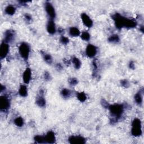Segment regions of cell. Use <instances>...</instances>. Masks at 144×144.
<instances>
[{
  "label": "cell",
  "mask_w": 144,
  "mask_h": 144,
  "mask_svg": "<svg viewBox=\"0 0 144 144\" xmlns=\"http://www.w3.org/2000/svg\"><path fill=\"white\" fill-rule=\"evenodd\" d=\"M112 116L117 118H120L123 113L124 108L123 105L120 104H114L108 106Z\"/></svg>",
  "instance_id": "obj_1"
},
{
  "label": "cell",
  "mask_w": 144,
  "mask_h": 144,
  "mask_svg": "<svg viewBox=\"0 0 144 144\" xmlns=\"http://www.w3.org/2000/svg\"><path fill=\"white\" fill-rule=\"evenodd\" d=\"M132 128L131 132L132 134L135 136H140L142 134L141 123L139 119H135L132 122Z\"/></svg>",
  "instance_id": "obj_2"
},
{
  "label": "cell",
  "mask_w": 144,
  "mask_h": 144,
  "mask_svg": "<svg viewBox=\"0 0 144 144\" xmlns=\"http://www.w3.org/2000/svg\"><path fill=\"white\" fill-rule=\"evenodd\" d=\"M30 53V47L25 43H22L19 47V53L23 58L27 60Z\"/></svg>",
  "instance_id": "obj_3"
},
{
  "label": "cell",
  "mask_w": 144,
  "mask_h": 144,
  "mask_svg": "<svg viewBox=\"0 0 144 144\" xmlns=\"http://www.w3.org/2000/svg\"><path fill=\"white\" fill-rule=\"evenodd\" d=\"M113 19L114 20L115 23H116L117 28L120 29L123 27H125L126 18H123L119 14H116V15L113 16Z\"/></svg>",
  "instance_id": "obj_4"
},
{
  "label": "cell",
  "mask_w": 144,
  "mask_h": 144,
  "mask_svg": "<svg viewBox=\"0 0 144 144\" xmlns=\"http://www.w3.org/2000/svg\"><path fill=\"white\" fill-rule=\"evenodd\" d=\"M10 106L9 100L6 96H1L0 98V109L1 110H6Z\"/></svg>",
  "instance_id": "obj_5"
},
{
  "label": "cell",
  "mask_w": 144,
  "mask_h": 144,
  "mask_svg": "<svg viewBox=\"0 0 144 144\" xmlns=\"http://www.w3.org/2000/svg\"><path fill=\"white\" fill-rule=\"evenodd\" d=\"M9 50V46L8 44L6 42H3L1 44V48H0V56L1 59H4L7 56Z\"/></svg>",
  "instance_id": "obj_6"
},
{
  "label": "cell",
  "mask_w": 144,
  "mask_h": 144,
  "mask_svg": "<svg viewBox=\"0 0 144 144\" xmlns=\"http://www.w3.org/2000/svg\"><path fill=\"white\" fill-rule=\"evenodd\" d=\"M45 8L46 11L48 15V16L50 17L51 19L55 18V17L56 16L55 11V8L50 3H46L45 5Z\"/></svg>",
  "instance_id": "obj_7"
},
{
  "label": "cell",
  "mask_w": 144,
  "mask_h": 144,
  "mask_svg": "<svg viewBox=\"0 0 144 144\" xmlns=\"http://www.w3.org/2000/svg\"><path fill=\"white\" fill-rule=\"evenodd\" d=\"M86 54L90 57H93L96 55L97 49L95 46L92 45H88L86 48Z\"/></svg>",
  "instance_id": "obj_8"
},
{
  "label": "cell",
  "mask_w": 144,
  "mask_h": 144,
  "mask_svg": "<svg viewBox=\"0 0 144 144\" xmlns=\"http://www.w3.org/2000/svg\"><path fill=\"white\" fill-rule=\"evenodd\" d=\"M69 141L70 143L74 144H83L86 142L85 139L81 136H71Z\"/></svg>",
  "instance_id": "obj_9"
},
{
  "label": "cell",
  "mask_w": 144,
  "mask_h": 144,
  "mask_svg": "<svg viewBox=\"0 0 144 144\" xmlns=\"http://www.w3.org/2000/svg\"><path fill=\"white\" fill-rule=\"evenodd\" d=\"M81 19L82 20V22L86 27L88 28L91 27L93 25V22L92 20L90 19L87 14L85 13H83L81 15Z\"/></svg>",
  "instance_id": "obj_10"
},
{
  "label": "cell",
  "mask_w": 144,
  "mask_h": 144,
  "mask_svg": "<svg viewBox=\"0 0 144 144\" xmlns=\"http://www.w3.org/2000/svg\"><path fill=\"white\" fill-rule=\"evenodd\" d=\"M45 143H54L55 142V136L53 132L50 131L48 132L46 135V136L44 137Z\"/></svg>",
  "instance_id": "obj_11"
},
{
  "label": "cell",
  "mask_w": 144,
  "mask_h": 144,
  "mask_svg": "<svg viewBox=\"0 0 144 144\" xmlns=\"http://www.w3.org/2000/svg\"><path fill=\"white\" fill-rule=\"evenodd\" d=\"M23 80L25 83H29L31 79V70L29 68H27L23 73Z\"/></svg>",
  "instance_id": "obj_12"
},
{
  "label": "cell",
  "mask_w": 144,
  "mask_h": 144,
  "mask_svg": "<svg viewBox=\"0 0 144 144\" xmlns=\"http://www.w3.org/2000/svg\"><path fill=\"white\" fill-rule=\"evenodd\" d=\"M47 29L48 32L51 34H53L56 32L55 24L53 20H50L48 22L47 26Z\"/></svg>",
  "instance_id": "obj_13"
},
{
  "label": "cell",
  "mask_w": 144,
  "mask_h": 144,
  "mask_svg": "<svg viewBox=\"0 0 144 144\" xmlns=\"http://www.w3.org/2000/svg\"><path fill=\"white\" fill-rule=\"evenodd\" d=\"M14 37V33L13 31L11 30H7L5 33V42H10L13 40Z\"/></svg>",
  "instance_id": "obj_14"
},
{
  "label": "cell",
  "mask_w": 144,
  "mask_h": 144,
  "mask_svg": "<svg viewBox=\"0 0 144 144\" xmlns=\"http://www.w3.org/2000/svg\"><path fill=\"white\" fill-rule=\"evenodd\" d=\"M19 93L20 95L23 97H25L27 96L28 94V90H27V87H26L25 85H22L20 87Z\"/></svg>",
  "instance_id": "obj_15"
},
{
  "label": "cell",
  "mask_w": 144,
  "mask_h": 144,
  "mask_svg": "<svg viewBox=\"0 0 144 144\" xmlns=\"http://www.w3.org/2000/svg\"><path fill=\"white\" fill-rule=\"evenodd\" d=\"M70 35L73 37H77L80 35V31L76 27H71L69 30Z\"/></svg>",
  "instance_id": "obj_16"
},
{
  "label": "cell",
  "mask_w": 144,
  "mask_h": 144,
  "mask_svg": "<svg viewBox=\"0 0 144 144\" xmlns=\"http://www.w3.org/2000/svg\"><path fill=\"white\" fill-rule=\"evenodd\" d=\"M36 104L40 107H44L46 104V101L44 97L42 96H39L36 99Z\"/></svg>",
  "instance_id": "obj_17"
},
{
  "label": "cell",
  "mask_w": 144,
  "mask_h": 144,
  "mask_svg": "<svg viewBox=\"0 0 144 144\" xmlns=\"http://www.w3.org/2000/svg\"><path fill=\"white\" fill-rule=\"evenodd\" d=\"M15 11H16L15 8L11 5L8 6L5 9L6 13L8 14V15H12L13 14H15Z\"/></svg>",
  "instance_id": "obj_18"
},
{
  "label": "cell",
  "mask_w": 144,
  "mask_h": 144,
  "mask_svg": "<svg viewBox=\"0 0 144 144\" xmlns=\"http://www.w3.org/2000/svg\"><path fill=\"white\" fill-rule=\"evenodd\" d=\"M72 61H73L74 67L76 69H79L81 66V62L77 57H73L72 59Z\"/></svg>",
  "instance_id": "obj_19"
},
{
  "label": "cell",
  "mask_w": 144,
  "mask_h": 144,
  "mask_svg": "<svg viewBox=\"0 0 144 144\" xmlns=\"http://www.w3.org/2000/svg\"><path fill=\"white\" fill-rule=\"evenodd\" d=\"M135 100L138 104H141L142 102V97L140 92L137 93L135 96Z\"/></svg>",
  "instance_id": "obj_20"
},
{
  "label": "cell",
  "mask_w": 144,
  "mask_h": 144,
  "mask_svg": "<svg viewBox=\"0 0 144 144\" xmlns=\"http://www.w3.org/2000/svg\"><path fill=\"white\" fill-rule=\"evenodd\" d=\"M14 123H15V124L17 126L22 127L24 125V120L22 118L18 117L14 120Z\"/></svg>",
  "instance_id": "obj_21"
},
{
  "label": "cell",
  "mask_w": 144,
  "mask_h": 144,
  "mask_svg": "<svg viewBox=\"0 0 144 144\" xmlns=\"http://www.w3.org/2000/svg\"><path fill=\"white\" fill-rule=\"evenodd\" d=\"M77 97H78V99L81 102H84L86 100V99H87L86 94L84 92H80L79 94H78Z\"/></svg>",
  "instance_id": "obj_22"
},
{
  "label": "cell",
  "mask_w": 144,
  "mask_h": 144,
  "mask_svg": "<svg viewBox=\"0 0 144 144\" xmlns=\"http://www.w3.org/2000/svg\"><path fill=\"white\" fill-rule=\"evenodd\" d=\"M109 41L112 43H117L119 41V38L118 35H113L109 37Z\"/></svg>",
  "instance_id": "obj_23"
},
{
  "label": "cell",
  "mask_w": 144,
  "mask_h": 144,
  "mask_svg": "<svg viewBox=\"0 0 144 144\" xmlns=\"http://www.w3.org/2000/svg\"><path fill=\"white\" fill-rule=\"evenodd\" d=\"M81 38L83 40L86 41H88L89 39H90V35L87 32H84L81 34Z\"/></svg>",
  "instance_id": "obj_24"
},
{
  "label": "cell",
  "mask_w": 144,
  "mask_h": 144,
  "mask_svg": "<svg viewBox=\"0 0 144 144\" xmlns=\"http://www.w3.org/2000/svg\"><path fill=\"white\" fill-rule=\"evenodd\" d=\"M61 95L64 98H68L70 95V91L68 89H63L61 91Z\"/></svg>",
  "instance_id": "obj_25"
},
{
  "label": "cell",
  "mask_w": 144,
  "mask_h": 144,
  "mask_svg": "<svg viewBox=\"0 0 144 144\" xmlns=\"http://www.w3.org/2000/svg\"><path fill=\"white\" fill-rule=\"evenodd\" d=\"M34 140H35L36 142L39 143H45V138L43 136H37L34 137Z\"/></svg>",
  "instance_id": "obj_26"
},
{
  "label": "cell",
  "mask_w": 144,
  "mask_h": 144,
  "mask_svg": "<svg viewBox=\"0 0 144 144\" xmlns=\"http://www.w3.org/2000/svg\"><path fill=\"white\" fill-rule=\"evenodd\" d=\"M44 59L45 60V61L47 63H49V64H50V63L52 62V57L50 55H48V54L45 55Z\"/></svg>",
  "instance_id": "obj_27"
},
{
  "label": "cell",
  "mask_w": 144,
  "mask_h": 144,
  "mask_svg": "<svg viewBox=\"0 0 144 144\" xmlns=\"http://www.w3.org/2000/svg\"><path fill=\"white\" fill-rule=\"evenodd\" d=\"M60 42H61L63 44L67 45L69 42V39L67 37H65L64 36H62L60 38Z\"/></svg>",
  "instance_id": "obj_28"
},
{
  "label": "cell",
  "mask_w": 144,
  "mask_h": 144,
  "mask_svg": "<svg viewBox=\"0 0 144 144\" xmlns=\"http://www.w3.org/2000/svg\"><path fill=\"white\" fill-rule=\"evenodd\" d=\"M69 82L70 85H76L77 84V79L76 78H70L69 80Z\"/></svg>",
  "instance_id": "obj_29"
},
{
  "label": "cell",
  "mask_w": 144,
  "mask_h": 144,
  "mask_svg": "<svg viewBox=\"0 0 144 144\" xmlns=\"http://www.w3.org/2000/svg\"><path fill=\"white\" fill-rule=\"evenodd\" d=\"M121 84H122V85L123 86H124V87H127L129 86V82L127 80H123L122 82H121Z\"/></svg>",
  "instance_id": "obj_30"
},
{
  "label": "cell",
  "mask_w": 144,
  "mask_h": 144,
  "mask_svg": "<svg viewBox=\"0 0 144 144\" xmlns=\"http://www.w3.org/2000/svg\"><path fill=\"white\" fill-rule=\"evenodd\" d=\"M50 77H51V76H50V74H49L48 72H46L45 73V79L46 80H50Z\"/></svg>",
  "instance_id": "obj_31"
},
{
  "label": "cell",
  "mask_w": 144,
  "mask_h": 144,
  "mask_svg": "<svg viewBox=\"0 0 144 144\" xmlns=\"http://www.w3.org/2000/svg\"><path fill=\"white\" fill-rule=\"evenodd\" d=\"M25 18H26V19H27L28 20H30V19H31V17L29 15H25Z\"/></svg>",
  "instance_id": "obj_32"
},
{
  "label": "cell",
  "mask_w": 144,
  "mask_h": 144,
  "mask_svg": "<svg viewBox=\"0 0 144 144\" xmlns=\"http://www.w3.org/2000/svg\"><path fill=\"white\" fill-rule=\"evenodd\" d=\"M130 67H131V68H134V63H133L132 62L130 63Z\"/></svg>",
  "instance_id": "obj_33"
}]
</instances>
